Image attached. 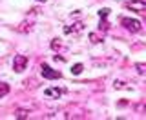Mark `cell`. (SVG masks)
Returning a JSON list of instances; mask_svg holds the SVG:
<instances>
[{
  "label": "cell",
  "mask_w": 146,
  "mask_h": 120,
  "mask_svg": "<svg viewBox=\"0 0 146 120\" xmlns=\"http://www.w3.org/2000/svg\"><path fill=\"white\" fill-rule=\"evenodd\" d=\"M121 26L126 27V29L131 31V33H139V31L143 29V26H141V22L137 20V18H122V20H121Z\"/></svg>",
  "instance_id": "obj_1"
},
{
  "label": "cell",
  "mask_w": 146,
  "mask_h": 120,
  "mask_svg": "<svg viewBox=\"0 0 146 120\" xmlns=\"http://www.w3.org/2000/svg\"><path fill=\"white\" fill-rule=\"evenodd\" d=\"M40 73H42L44 78H48V80H57V78H60V71H55V69H51L48 66V64H42L40 66Z\"/></svg>",
  "instance_id": "obj_2"
},
{
  "label": "cell",
  "mask_w": 146,
  "mask_h": 120,
  "mask_svg": "<svg viewBox=\"0 0 146 120\" xmlns=\"http://www.w3.org/2000/svg\"><path fill=\"white\" fill-rule=\"evenodd\" d=\"M27 66V57L24 55H17L15 60H13V69H15V73H22Z\"/></svg>",
  "instance_id": "obj_3"
},
{
  "label": "cell",
  "mask_w": 146,
  "mask_h": 120,
  "mask_svg": "<svg viewBox=\"0 0 146 120\" xmlns=\"http://www.w3.org/2000/svg\"><path fill=\"white\" fill-rule=\"evenodd\" d=\"M126 7L133 9V11H137V13H144L146 11V2L144 0H130V2L126 4Z\"/></svg>",
  "instance_id": "obj_4"
},
{
  "label": "cell",
  "mask_w": 146,
  "mask_h": 120,
  "mask_svg": "<svg viewBox=\"0 0 146 120\" xmlns=\"http://www.w3.org/2000/svg\"><path fill=\"white\" fill-rule=\"evenodd\" d=\"M64 93H66L64 87H48V89L44 91V95L49 96V98H58V96H62Z\"/></svg>",
  "instance_id": "obj_5"
},
{
  "label": "cell",
  "mask_w": 146,
  "mask_h": 120,
  "mask_svg": "<svg viewBox=\"0 0 146 120\" xmlns=\"http://www.w3.org/2000/svg\"><path fill=\"white\" fill-rule=\"evenodd\" d=\"M82 29H84V24H82V22H75L73 26H66V27H64V31H66L68 35H71V33L77 35V33H80Z\"/></svg>",
  "instance_id": "obj_6"
},
{
  "label": "cell",
  "mask_w": 146,
  "mask_h": 120,
  "mask_svg": "<svg viewBox=\"0 0 146 120\" xmlns=\"http://www.w3.org/2000/svg\"><path fill=\"white\" fill-rule=\"evenodd\" d=\"M82 69H84V66H82V64H75V66L71 67V75H80Z\"/></svg>",
  "instance_id": "obj_7"
},
{
  "label": "cell",
  "mask_w": 146,
  "mask_h": 120,
  "mask_svg": "<svg viewBox=\"0 0 146 120\" xmlns=\"http://www.w3.org/2000/svg\"><path fill=\"white\" fill-rule=\"evenodd\" d=\"M9 93V86L7 84H0V98H4Z\"/></svg>",
  "instance_id": "obj_8"
},
{
  "label": "cell",
  "mask_w": 146,
  "mask_h": 120,
  "mask_svg": "<svg viewBox=\"0 0 146 120\" xmlns=\"http://www.w3.org/2000/svg\"><path fill=\"white\" fill-rule=\"evenodd\" d=\"M90 40H91L93 44H99V42H102V38H100L99 35H95V33H91V35H90Z\"/></svg>",
  "instance_id": "obj_9"
},
{
  "label": "cell",
  "mask_w": 146,
  "mask_h": 120,
  "mask_svg": "<svg viewBox=\"0 0 146 120\" xmlns=\"http://www.w3.org/2000/svg\"><path fill=\"white\" fill-rule=\"evenodd\" d=\"M108 15H110V9L108 7H104V9H100V11H99V16L100 18H108Z\"/></svg>",
  "instance_id": "obj_10"
},
{
  "label": "cell",
  "mask_w": 146,
  "mask_h": 120,
  "mask_svg": "<svg viewBox=\"0 0 146 120\" xmlns=\"http://www.w3.org/2000/svg\"><path fill=\"white\" fill-rule=\"evenodd\" d=\"M58 42H60V40H57V38H55L53 42H51V47L55 49V51H57V49H60V44H58Z\"/></svg>",
  "instance_id": "obj_11"
},
{
  "label": "cell",
  "mask_w": 146,
  "mask_h": 120,
  "mask_svg": "<svg viewBox=\"0 0 146 120\" xmlns=\"http://www.w3.org/2000/svg\"><path fill=\"white\" fill-rule=\"evenodd\" d=\"M144 64H137V69H139V73H141V75H143V73H144Z\"/></svg>",
  "instance_id": "obj_12"
},
{
  "label": "cell",
  "mask_w": 146,
  "mask_h": 120,
  "mask_svg": "<svg viewBox=\"0 0 146 120\" xmlns=\"http://www.w3.org/2000/svg\"><path fill=\"white\" fill-rule=\"evenodd\" d=\"M113 86H115L117 89H121V87H124V86H122V82H121V80H115V82H113Z\"/></svg>",
  "instance_id": "obj_13"
},
{
  "label": "cell",
  "mask_w": 146,
  "mask_h": 120,
  "mask_svg": "<svg viewBox=\"0 0 146 120\" xmlns=\"http://www.w3.org/2000/svg\"><path fill=\"white\" fill-rule=\"evenodd\" d=\"M36 2H46V0H36Z\"/></svg>",
  "instance_id": "obj_14"
}]
</instances>
